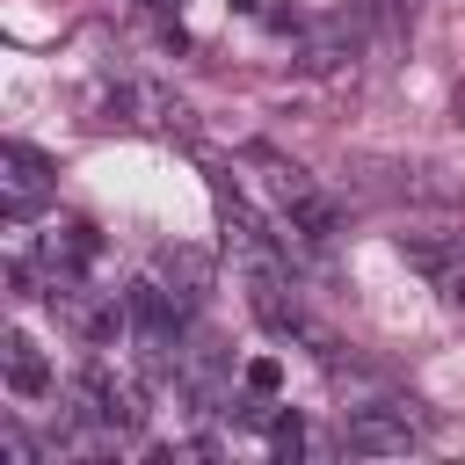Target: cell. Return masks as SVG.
I'll return each mask as SVG.
<instances>
[{
    "mask_svg": "<svg viewBox=\"0 0 465 465\" xmlns=\"http://www.w3.org/2000/svg\"><path fill=\"white\" fill-rule=\"evenodd\" d=\"M44 189H51V160H44L36 145L7 138V145H0V203H7V218H29V211L44 203Z\"/></svg>",
    "mask_w": 465,
    "mask_h": 465,
    "instance_id": "1",
    "label": "cell"
},
{
    "mask_svg": "<svg viewBox=\"0 0 465 465\" xmlns=\"http://www.w3.org/2000/svg\"><path fill=\"white\" fill-rule=\"evenodd\" d=\"M341 450H356V458H400V450H414L407 407H356L349 429H341Z\"/></svg>",
    "mask_w": 465,
    "mask_h": 465,
    "instance_id": "2",
    "label": "cell"
},
{
    "mask_svg": "<svg viewBox=\"0 0 465 465\" xmlns=\"http://www.w3.org/2000/svg\"><path fill=\"white\" fill-rule=\"evenodd\" d=\"M400 254H407V269H421L443 298H465V232H414V240H400Z\"/></svg>",
    "mask_w": 465,
    "mask_h": 465,
    "instance_id": "3",
    "label": "cell"
},
{
    "mask_svg": "<svg viewBox=\"0 0 465 465\" xmlns=\"http://www.w3.org/2000/svg\"><path fill=\"white\" fill-rule=\"evenodd\" d=\"M80 400H87L80 414H87V421H102V429H138V421H145L138 392H131L124 378H109L102 363H87V371H80Z\"/></svg>",
    "mask_w": 465,
    "mask_h": 465,
    "instance_id": "4",
    "label": "cell"
},
{
    "mask_svg": "<svg viewBox=\"0 0 465 465\" xmlns=\"http://www.w3.org/2000/svg\"><path fill=\"white\" fill-rule=\"evenodd\" d=\"M102 102H109V109H116L124 124H145V131H174V124L189 116V109H182L174 94H160V87H145V80H116V87H109Z\"/></svg>",
    "mask_w": 465,
    "mask_h": 465,
    "instance_id": "5",
    "label": "cell"
},
{
    "mask_svg": "<svg viewBox=\"0 0 465 465\" xmlns=\"http://www.w3.org/2000/svg\"><path fill=\"white\" fill-rule=\"evenodd\" d=\"M349 182H356L363 196H414V203H436V196H443V189L421 182V167H407V160H356Z\"/></svg>",
    "mask_w": 465,
    "mask_h": 465,
    "instance_id": "6",
    "label": "cell"
},
{
    "mask_svg": "<svg viewBox=\"0 0 465 465\" xmlns=\"http://www.w3.org/2000/svg\"><path fill=\"white\" fill-rule=\"evenodd\" d=\"M153 276H160L189 312L211 298V254H203V247H160V254H153Z\"/></svg>",
    "mask_w": 465,
    "mask_h": 465,
    "instance_id": "7",
    "label": "cell"
},
{
    "mask_svg": "<svg viewBox=\"0 0 465 465\" xmlns=\"http://www.w3.org/2000/svg\"><path fill=\"white\" fill-rule=\"evenodd\" d=\"M0 378L22 400H51V363H44V349L29 334H0Z\"/></svg>",
    "mask_w": 465,
    "mask_h": 465,
    "instance_id": "8",
    "label": "cell"
},
{
    "mask_svg": "<svg viewBox=\"0 0 465 465\" xmlns=\"http://www.w3.org/2000/svg\"><path fill=\"white\" fill-rule=\"evenodd\" d=\"M269 443H276L283 458H298V450H305V429H298V414H276V421H269Z\"/></svg>",
    "mask_w": 465,
    "mask_h": 465,
    "instance_id": "9",
    "label": "cell"
},
{
    "mask_svg": "<svg viewBox=\"0 0 465 465\" xmlns=\"http://www.w3.org/2000/svg\"><path fill=\"white\" fill-rule=\"evenodd\" d=\"M247 385H254V392H276V385H283L276 356H254V363H247Z\"/></svg>",
    "mask_w": 465,
    "mask_h": 465,
    "instance_id": "10",
    "label": "cell"
},
{
    "mask_svg": "<svg viewBox=\"0 0 465 465\" xmlns=\"http://www.w3.org/2000/svg\"><path fill=\"white\" fill-rule=\"evenodd\" d=\"M138 7H153V15H167V7H182V0H138Z\"/></svg>",
    "mask_w": 465,
    "mask_h": 465,
    "instance_id": "11",
    "label": "cell"
}]
</instances>
